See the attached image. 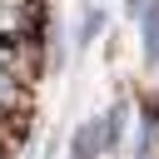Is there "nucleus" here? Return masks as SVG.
Returning a JSON list of instances; mask_svg holds the SVG:
<instances>
[{"mask_svg": "<svg viewBox=\"0 0 159 159\" xmlns=\"http://www.w3.org/2000/svg\"><path fill=\"white\" fill-rule=\"evenodd\" d=\"M139 20H144V60L159 65V5H144Z\"/></svg>", "mask_w": 159, "mask_h": 159, "instance_id": "obj_3", "label": "nucleus"}, {"mask_svg": "<svg viewBox=\"0 0 159 159\" xmlns=\"http://www.w3.org/2000/svg\"><path fill=\"white\" fill-rule=\"evenodd\" d=\"M124 5H129V10H134V15H139V10H144V5H149V0H124Z\"/></svg>", "mask_w": 159, "mask_h": 159, "instance_id": "obj_6", "label": "nucleus"}, {"mask_svg": "<svg viewBox=\"0 0 159 159\" xmlns=\"http://www.w3.org/2000/svg\"><path fill=\"white\" fill-rule=\"evenodd\" d=\"M84 5H99V0H84Z\"/></svg>", "mask_w": 159, "mask_h": 159, "instance_id": "obj_7", "label": "nucleus"}, {"mask_svg": "<svg viewBox=\"0 0 159 159\" xmlns=\"http://www.w3.org/2000/svg\"><path fill=\"white\" fill-rule=\"evenodd\" d=\"M15 99H20V75H15V65L0 60V109H10Z\"/></svg>", "mask_w": 159, "mask_h": 159, "instance_id": "obj_5", "label": "nucleus"}, {"mask_svg": "<svg viewBox=\"0 0 159 159\" xmlns=\"http://www.w3.org/2000/svg\"><path fill=\"white\" fill-rule=\"evenodd\" d=\"M104 30V10L99 5H84V20H80V35H75V45L84 50V45H94V35Z\"/></svg>", "mask_w": 159, "mask_h": 159, "instance_id": "obj_4", "label": "nucleus"}, {"mask_svg": "<svg viewBox=\"0 0 159 159\" xmlns=\"http://www.w3.org/2000/svg\"><path fill=\"white\" fill-rule=\"evenodd\" d=\"M124 124H129V104H114V109L99 119V139H104V149H119V139H124Z\"/></svg>", "mask_w": 159, "mask_h": 159, "instance_id": "obj_1", "label": "nucleus"}, {"mask_svg": "<svg viewBox=\"0 0 159 159\" xmlns=\"http://www.w3.org/2000/svg\"><path fill=\"white\" fill-rule=\"evenodd\" d=\"M99 149H104V139H99V119L80 124V134H75V144H70V159H94Z\"/></svg>", "mask_w": 159, "mask_h": 159, "instance_id": "obj_2", "label": "nucleus"}]
</instances>
